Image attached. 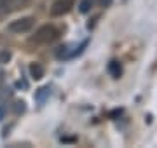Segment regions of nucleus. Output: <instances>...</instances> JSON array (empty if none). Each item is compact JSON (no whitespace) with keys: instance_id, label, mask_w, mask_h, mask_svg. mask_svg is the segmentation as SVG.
Returning <instances> with one entry per match:
<instances>
[{"instance_id":"4","label":"nucleus","mask_w":157,"mask_h":148,"mask_svg":"<svg viewBox=\"0 0 157 148\" xmlns=\"http://www.w3.org/2000/svg\"><path fill=\"white\" fill-rule=\"evenodd\" d=\"M73 0H56L52 6H51V16L54 17H59V16H65L73 9Z\"/></svg>"},{"instance_id":"6","label":"nucleus","mask_w":157,"mask_h":148,"mask_svg":"<svg viewBox=\"0 0 157 148\" xmlns=\"http://www.w3.org/2000/svg\"><path fill=\"white\" fill-rule=\"evenodd\" d=\"M108 73L112 75L113 79H119V77L122 75V66H121V63L115 61V59L108 63Z\"/></svg>"},{"instance_id":"10","label":"nucleus","mask_w":157,"mask_h":148,"mask_svg":"<svg viewBox=\"0 0 157 148\" xmlns=\"http://www.w3.org/2000/svg\"><path fill=\"white\" fill-rule=\"evenodd\" d=\"M98 2H100L101 7H110L113 4V0H98Z\"/></svg>"},{"instance_id":"3","label":"nucleus","mask_w":157,"mask_h":148,"mask_svg":"<svg viewBox=\"0 0 157 148\" xmlns=\"http://www.w3.org/2000/svg\"><path fill=\"white\" fill-rule=\"evenodd\" d=\"M28 2L30 0H0V16L19 11V9L28 6Z\"/></svg>"},{"instance_id":"8","label":"nucleus","mask_w":157,"mask_h":148,"mask_svg":"<svg viewBox=\"0 0 157 148\" xmlns=\"http://www.w3.org/2000/svg\"><path fill=\"white\" fill-rule=\"evenodd\" d=\"M93 4H94V0H82V2H80V6H78V9H80V12H82V14H86V12L91 11Z\"/></svg>"},{"instance_id":"1","label":"nucleus","mask_w":157,"mask_h":148,"mask_svg":"<svg viewBox=\"0 0 157 148\" xmlns=\"http://www.w3.org/2000/svg\"><path fill=\"white\" fill-rule=\"evenodd\" d=\"M59 37V30L56 26H52V24H44V26H40L35 35L30 39L32 44H37V46H47V44H52L54 40Z\"/></svg>"},{"instance_id":"5","label":"nucleus","mask_w":157,"mask_h":148,"mask_svg":"<svg viewBox=\"0 0 157 148\" xmlns=\"http://www.w3.org/2000/svg\"><path fill=\"white\" fill-rule=\"evenodd\" d=\"M30 77L33 80H40L44 77V66L40 63H32L30 65Z\"/></svg>"},{"instance_id":"2","label":"nucleus","mask_w":157,"mask_h":148,"mask_svg":"<svg viewBox=\"0 0 157 148\" xmlns=\"http://www.w3.org/2000/svg\"><path fill=\"white\" fill-rule=\"evenodd\" d=\"M33 24H35V17L25 16V17L11 21L9 23V31L11 33H28L30 30L33 28Z\"/></svg>"},{"instance_id":"7","label":"nucleus","mask_w":157,"mask_h":148,"mask_svg":"<svg viewBox=\"0 0 157 148\" xmlns=\"http://www.w3.org/2000/svg\"><path fill=\"white\" fill-rule=\"evenodd\" d=\"M49 92H51L49 86H45V87H40L39 91L35 92V101H37V103H44V101H45V98L49 96Z\"/></svg>"},{"instance_id":"9","label":"nucleus","mask_w":157,"mask_h":148,"mask_svg":"<svg viewBox=\"0 0 157 148\" xmlns=\"http://www.w3.org/2000/svg\"><path fill=\"white\" fill-rule=\"evenodd\" d=\"M6 113H7V105H0V120L6 117Z\"/></svg>"}]
</instances>
